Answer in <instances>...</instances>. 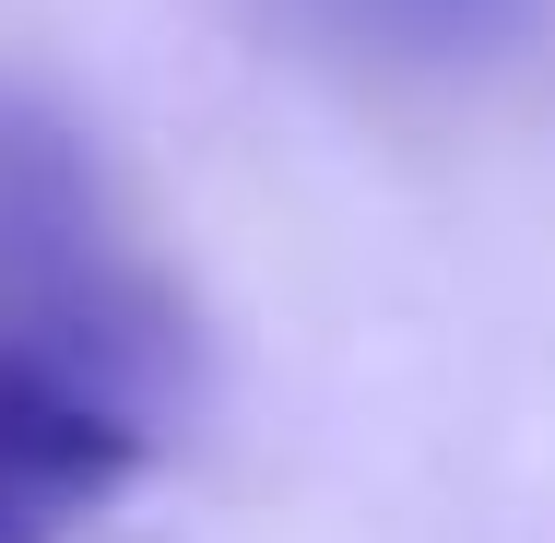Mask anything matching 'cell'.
<instances>
[{"instance_id":"3","label":"cell","mask_w":555,"mask_h":543,"mask_svg":"<svg viewBox=\"0 0 555 543\" xmlns=\"http://www.w3.org/2000/svg\"><path fill=\"white\" fill-rule=\"evenodd\" d=\"M0 543H36V532H24V520H12V508H0Z\"/></svg>"},{"instance_id":"1","label":"cell","mask_w":555,"mask_h":543,"mask_svg":"<svg viewBox=\"0 0 555 543\" xmlns=\"http://www.w3.org/2000/svg\"><path fill=\"white\" fill-rule=\"evenodd\" d=\"M0 342L95 378L107 402L178 378V320L154 272L107 236L72 130L12 95H0Z\"/></svg>"},{"instance_id":"2","label":"cell","mask_w":555,"mask_h":543,"mask_svg":"<svg viewBox=\"0 0 555 543\" xmlns=\"http://www.w3.org/2000/svg\"><path fill=\"white\" fill-rule=\"evenodd\" d=\"M142 449H154V437L130 426L95 378L0 342V508H12V520H24V508H83V496L130 484Z\"/></svg>"}]
</instances>
